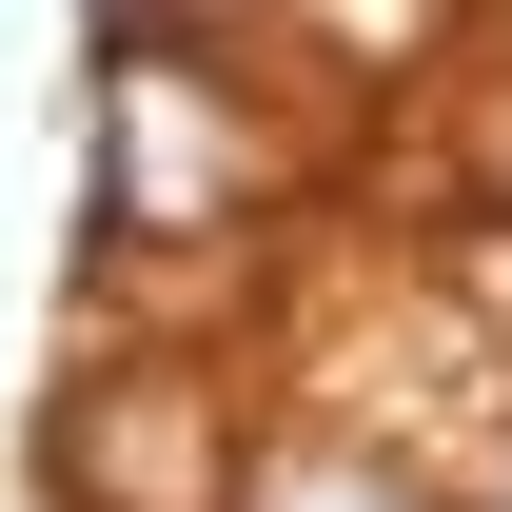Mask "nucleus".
I'll return each mask as SVG.
<instances>
[{
    "label": "nucleus",
    "instance_id": "nucleus-1",
    "mask_svg": "<svg viewBox=\"0 0 512 512\" xmlns=\"http://www.w3.org/2000/svg\"><path fill=\"white\" fill-rule=\"evenodd\" d=\"M256 178H276L256 99L197 60V40H158V20H138L119 79H99V217H119V237H217Z\"/></svg>",
    "mask_w": 512,
    "mask_h": 512
},
{
    "label": "nucleus",
    "instance_id": "nucleus-2",
    "mask_svg": "<svg viewBox=\"0 0 512 512\" xmlns=\"http://www.w3.org/2000/svg\"><path fill=\"white\" fill-rule=\"evenodd\" d=\"M60 512H237V434L197 375H99L60 394Z\"/></svg>",
    "mask_w": 512,
    "mask_h": 512
},
{
    "label": "nucleus",
    "instance_id": "nucleus-3",
    "mask_svg": "<svg viewBox=\"0 0 512 512\" xmlns=\"http://www.w3.org/2000/svg\"><path fill=\"white\" fill-rule=\"evenodd\" d=\"M256 512H434V493H414V473H375V453H296Z\"/></svg>",
    "mask_w": 512,
    "mask_h": 512
},
{
    "label": "nucleus",
    "instance_id": "nucleus-5",
    "mask_svg": "<svg viewBox=\"0 0 512 512\" xmlns=\"http://www.w3.org/2000/svg\"><path fill=\"white\" fill-rule=\"evenodd\" d=\"M197 20H237V0H197Z\"/></svg>",
    "mask_w": 512,
    "mask_h": 512
},
{
    "label": "nucleus",
    "instance_id": "nucleus-4",
    "mask_svg": "<svg viewBox=\"0 0 512 512\" xmlns=\"http://www.w3.org/2000/svg\"><path fill=\"white\" fill-rule=\"evenodd\" d=\"M473 178H493V197H512V99H493V119H473Z\"/></svg>",
    "mask_w": 512,
    "mask_h": 512
}]
</instances>
